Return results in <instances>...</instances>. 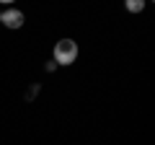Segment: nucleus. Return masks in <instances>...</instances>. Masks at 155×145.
Here are the masks:
<instances>
[{
    "label": "nucleus",
    "mask_w": 155,
    "mask_h": 145,
    "mask_svg": "<svg viewBox=\"0 0 155 145\" xmlns=\"http://www.w3.org/2000/svg\"><path fill=\"white\" fill-rule=\"evenodd\" d=\"M54 65H62V67H67V65H72V62L78 60V42H72V39H60L54 44Z\"/></svg>",
    "instance_id": "obj_1"
},
{
    "label": "nucleus",
    "mask_w": 155,
    "mask_h": 145,
    "mask_svg": "<svg viewBox=\"0 0 155 145\" xmlns=\"http://www.w3.org/2000/svg\"><path fill=\"white\" fill-rule=\"evenodd\" d=\"M23 13L18 11V8H8V11H3L0 13V23H5L8 29H21L23 26Z\"/></svg>",
    "instance_id": "obj_2"
},
{
    "label": "nucleus",
    "mask_w": 155,
    "mask_h": 145,
    "mask_svg": "<svg viewBox=\"0 0 155 145\" xmlns=\"http://www.w3.org/2000/svg\"><path fill=\"white\" fill-rule=\"evenodd\" d=\"M127 11L129 13H142L145 11V0H127Z\"/></svg>",
    "instance_id": "obj_3"
},
{
    "label": "nucleus",
    "mask_w": 155,
    "mask_h": 145,
    "mask_svg": "<svg viewBox=\"0 0 155 145\" xmlns=\"http://www.w3.org/2000/svg\"><path fill=\"white\" fill-rule=\"evenodd\" d=\"M39 91H41V88H39V83H36V86H31V88H28V93H26V99H34Z\"/></svg>",
    "instance_id": "obj_4"
}]
</instances>
